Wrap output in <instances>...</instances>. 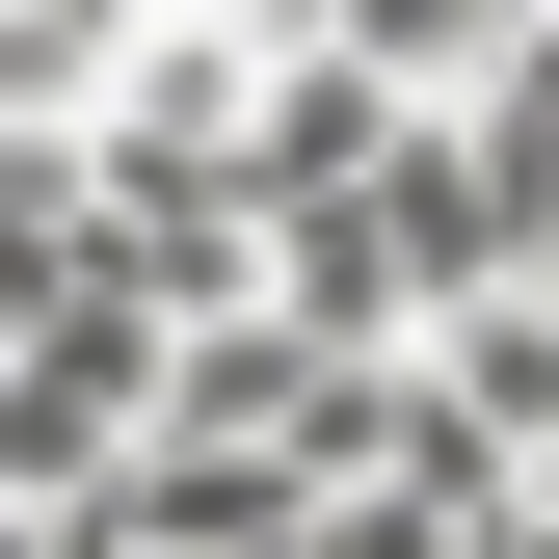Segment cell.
Segmentation results:
<instances>
[{
    "mask_svg": "<svg viewBox=\"0 0 559 559\" xmlns=\"http://www.w3.org/2000/svg\"><path fill=\"white\" fill-rule=\"evenodd\" d=\"M0 559H53V507H0Z\"/></svg>",
    "mask_w": 559,
    "mask_h": 559,
    "instance_id": "cell-2",
    "label": "cell"
},
{
    "mask_svg": "<svg viewBox=\"0 0 559 559\" xmlns=\"http://www.w3.org/2000/svg\"><path fill=\"white\" fill-rule=\"evenodd\" d=\"M453 533H479V507H427V479H320L294 559H453Z\"/></svg>",
    "mask_w": 559,
    "mask_h": 559,
    "instance_id": "cell-1",
    "label": "cell"
}]
</instances>
